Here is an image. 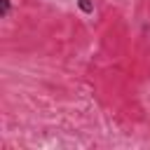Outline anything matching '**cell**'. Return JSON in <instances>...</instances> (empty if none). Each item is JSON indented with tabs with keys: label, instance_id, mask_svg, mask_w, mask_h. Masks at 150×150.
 <instances>
[{
	"label": "cell",
	"instance_id": "7a4b0ae2",
	"mask_svg": "<svg viewBox=\"0 0 150 150\" xmlns=\"http://www.w3.org/2000/svg\"><path fill=\"white\" fill-rule=\"evenodd\" d=\"M77 7H80V12H84V14H91V12H94V2H91V0H77Z\"/></svg>",
	"mask_w": 150,
	"mask_h": 150
},
{
	"label": "cell",
	"instance_id": "6da1fadb",
	"mask_svg": "<svg viewBox=\"0 0 150 150\" xmlns=\"http://www.w3.org/2000/svg\"><path fill=\"white\" fill-rule=\"evenodd\" d=\"M12 14V0H0V16L7 19Z\"/></svg>",
	"mask_w": 150,
	"mask_h": 150
}]
</instances>
